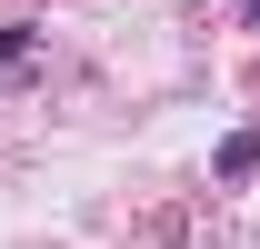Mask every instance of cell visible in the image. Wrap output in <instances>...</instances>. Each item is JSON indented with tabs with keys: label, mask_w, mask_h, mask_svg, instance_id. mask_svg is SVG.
<instances>
[{
	"label": "cell",
	"mask_w": 260,
	"mask_h": 249,
	"mask_svg": "<svg viewBox=\"0 0 260 249\" xmlns=\"http://www.w3.org/2000/svg\"><path fill=\"white\" fill-rule=\"evenodd\" d=\"M210 170H220V180H250L260 170V130H230L220 150H210Z\"/></svg>",
	"instance_id": "cell-1"
},
{
	"label": "cell",
	"mask_w": 260,
	"mask_h": 249,
	"mask_svg": "<svg viewBox=\"0 0 260 249\" xmlns=\"http://www.w3.org/2000/svg\"><path fill=\"white\" fill-rule=\"evenodd\" d=\"M0 70H30V30H0Z\"/></svg>",
	"instance_id": "cell-2"
},
{
	"label": "cell",
	"mask_w": 260,
	"mask_h": 249,
	"mask_svg": "<svg viewBox=\"0 0 260 249\" xmlns=\"http://www.w3.org/2000/svg\"><path fill=\"white\" fill-rule=\"evenodd\" d=\"M250 30H260V0H250Z\"/></svg>",
	"instance_id": "cell-3"
}]
</instances>
